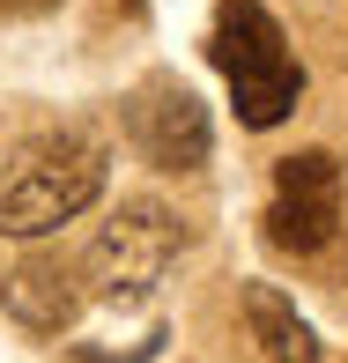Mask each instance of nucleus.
I'll list each match as a JSON object with an SVG mask.
<instances>
[{
    "mask_svg": "<svg viewBox=\"0 0 348 363\" xmlns=\"http://www.w3.org/2000/svg\"><path fill=\"white\" fill-rule=\"evenodd\" d=\"M104 178H111V148L96 134H82V126L45 134L0 178V238H45V230L74 223L104 193Z\"/></svg>",
    "mask_w": 348,
    "mask_h": 363,
    "instance_id": "1",
    "label": "nucleus"
},
{
    "mask_svg": "<svg viewBox=\"0 0 348 363\" xmlns=\"http://www.w3.org/2000/svg\"><path fill=\"white\" fill-rule=\"evenodd\" d=\"M341 230V163L326 148H304V156L274 163V201H267V245L274 252H326Z\"/></svg>",
    "mask_w": 348,
    "mask_h": 363,
    "instance_id": "4",
    "label": "nucleus"
},
{
    "mask_svg": "<svg viewBox=\"0 0 348 363\" xmlns=\"http://www.w3.org/2000/svg\"><path fill=\"white\" fill-rule=\"evenodd\" d=\"M8 15H38V8H52V0H0Z\"/></svg>",
    "mask_w": 348,
    "mask_h": 363,
    "instance_id": "8",
    "label": "nucleus"
},
{
    "mask_svg": "<svg viewBox=\"0 0 348 363\" xmlns=\"http://www.w3.org/2000/svg\"><path fill=\"white\" fill-rule=\"evenodd\" d=\"M126 134H134V148L156 171H201L208 148H215L201 96H193L186 82H171V74L141 82V89L126 96Z\"/></svg>",
    "mask_w": 348,
    "mask_h": 363,
    "instance_id": "5",
    "label": "nucleus"
},
{
    "mask_svg": "<svg viewBox=\"0 0 348 363\" xmlns=\"http://www.w3.org/2000/svg\"><path fill=\"white\" fill-rule=\"evenodd\" d=\"M245 326H252V341H259L274 363H326L319 334L296 319V304H289L274 282H252V289H245Z\"/></svg>",
    "mask_w": 348,
    "mask_h": 363,
    "instance_id": "6",
    "label": "nucleus"
},
{
    "mask_svg": "<svg viewBox=\"0 0 348 363\" xmlns=\"http://www.w3.org/2000/svg\"><path fill=\"white\" fill-rule=\"evenodd\" d=\"M208 60L223 67L230 96H237V126H252V134L281 126L296 111V96H304V67H296L281 23L259 8V0H223V8H215Z\"/></svg>",
    "mask_w": 348,
    "mask_h": 363,
    "instance_id": "2",
    "label": "nucleus"
},
{
    "mask_svg": "<svg viewBox=\"0 0 348 363\" xmlns=\"http://www.w3.org/2000/svg\"><path fill=\"white\" fill-rule=\"evenodd\" d=\"M0 296H8V311H15L23 326H38V334H60V326L74 319V304H82L52 259H30V267H15L8 282H0Z\"/></svg>",
    "mask_w": 348,
    "mask_h": 363,
    "instance_id": "7",
    "label": "nucleus"
},
{
    "mask_svg": "<svg viewBox=\"0 0 348 363\" xmlns=\"http://www.w3.org/2000/svg\"><path fill=\"white\" fill-rule=\"evenodd\" d=\"M178 252H186V223L163 201H126L89 245V289L104 304H141Z\"/></svg>",
    "mask_w": 348,
    "mask_h": 363,
    "instance_id": "3",
    "label": "nucleus"
}]
</instances>
